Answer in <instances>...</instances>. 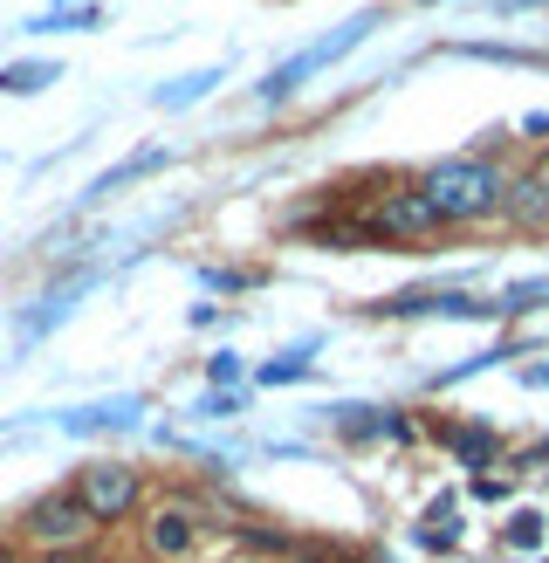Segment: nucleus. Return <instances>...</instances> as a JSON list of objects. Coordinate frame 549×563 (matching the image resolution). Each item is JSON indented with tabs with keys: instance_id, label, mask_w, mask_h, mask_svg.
I'll list each match as a JSON object with an SVG mask.
<instances>
[{
	"instance_id": "nucleus-1",
	"label": "nucleus",
	"mask_w": 549,
	"mask_h": 563,
	"mask_svg": "<svg viewBox=\"0 0 549 563\" xmlns=\"http://www.w3.org/2000/svg\"><path fill=\"white\" fill-rule=\"evenodd\" d=\"M378 27H384V8H357V14H344L337 27H323V35H310L302 48H289L282 63H268L255 82H247V103H255V110H289L316 76H329L337 63H350V55L365 48Z\"/></svg>"
},
{
	"instance_id": "nucleus-2",
	"label": "nucleus",
	"mask_w": 549,
	"mask_h": 563,
	"mask_svg": "<svg viewBox=\"0 0 549 563\" xmlns=\"http://www.w3.org/2000/svg\"><path fill=\"white\" fill-rule=\"evenodd\" d=\"M412 186L426 192V207L439 213V228H481V220H502V200H508V173L494 165V152L433 158V165L412 173Z\"/></svg>"
},
{
	"instance_id": "nucleus-3",
	"label": "nucleus",
	"mask_w": 549,
	"mask_h": 563,
	"mask_svg": "<svg viewBox=\"0 0 549 563\" xmlns=\"http://www.w3.org/2000/svg\"><path fill=\"white\" fill-rule=\"evenodd\" d=\"M97 282H103V262H82V268H55V275L42 282L35 296L8 309V336H14V351H8V372H14L21 357H35V351L48 344V336H55V330H63V323L76 317L82 302L97 296Z\"/></svg>"
},
{
	"instance_id": "nucleus-4",
	"label": "nucleus",
	"mask_w": 549,
	"mask_h": 563,
	"mask_svg": "<svg viewBox=\"0 0 549 563\" xmlns=\"http://www.w3.org/2000/svg\"><path fill=\"white\" fill-rule=\"evenodd\" d=\"M69 488H76L82 509H90L97 537H103V529H124V522H137L152 509V467H137L124 454H97V461L69 467Z\"/></svg>"
},
{
	"instance_id": "nucleus-5",
	"label": "nucleus",
	"mask_w": 549,
	"mask_h": 563,
	"mask_svg": "<svg viewBox=\"0 0 549 563\" xmlns=\"http://www.w3.org/2000/svg\"><path fill=\"white\" fill-rule=\"evenodd\" d=\"M152 412V391H97L76 406H42V427H55L63 440H145Z\"/></svg>"
},
{
	"instance_id": "nucleus-6",
	"label": "nucleus",
	"mask_w": 549,
	"mask_h": 563,
	"mask_svg": "<svg viewBox=\"0 0 549 563\" xmlns=\"http://www.w3.org/2000/svg\"><path fill=\"white\" fill-rule=\"evenodd\" d=\"M365 317H378V323H426V317L488 323V317H502V309H494V296H474L467 282H412V289H392V296L365 302Z\"/></svg>"
},
{
	"instance_id": "nucleus-7",
	"label": "nucleus",
	"mask_w": 549,
	"mask_h": 563,
	"mask_svg": "<svg viewBox=\"0 0 549 563\" xmlns=\"http://www.w3.org/2000/svg\"><path fill=\"white\" fill-rule=\"evenodd\" d=\"M90 537H97V522H90V509L76 501L69 482H55V488H42V495H27L21 509H14V543H21L27 556H42V550H69V543H90Z\"/></svg>"
},
{
	"instance_id": "nucleus-8",
	"label": "nucleus",
	"mask_w": 549,
	"mask_h": 563,
	"mask_svg": "<svg viewBox=\"0 0 549 563\" xmlns=\"http://www.w3.org/2000/svg\"><path fill=\"white\" fill-rule=\"evenodd\" d=\"M213 516H206V501L200 495H152V509L137 516V537H145V550L158 563H200L206 537H213Z\"/></svg>"
},
{
	"instance_id": "nucleus-9",
	"label": "nucleus",
	"mask_w": 549,
	"mask_h": 563,
	"mask_svg": "<svg viewBox=\"0 0 549 563\" xmlns=\"http://www.w3.org/2000/svg\"><path fill=\"white\" fill-rule=\"evenodd\" d=\"M365 213V228L378 234V255H392V247H419L439 234V213L426 207V192L412 186V179H384V192H371V207H357Z\"/></svg>"
},
{
	"instance_id": "nucleus-10",
	"label": "nucleus",
	"mask_w": 549,
	"mask_h": 563,
	"mask_svg": "<svg viewBox=\"0 0 549 563\" xmlns=\"http://www.w3.org/2000/svg\"><path fill=\"white\" fill-rule=\"evenodd\" d=\"M179 165V145H137L131 158H117V165H103V173L76 192V207H69V220H82V213H97V207H110L117 192H131V186H145V179H158V173H172Z\"/></svg>"
},
{
	"instance_id": "nucleus-11",
	"label": "nucleus",
	"mask_w": 549,
	"mask_h": 563,
	"mask_svg": "<svg viewBox=\"0 0 549 563\" xmlns=\"http://www.w3.org/2000/svg\"><path fill=\"white\" fill-rule=\"evenodd\" d=\"M295 419H302V427H323L329 446H344V454L384 446V406L378 399H323V406H302Z\"/></svg>"
},
{
	"instance_id": "nucleus-12",
	"label": "nucleus",
	"mask_w": 549,
	"mask_h": 563,
	"mask_svg": "<svg viewBox=\"0 0 549 563\" xmlns=\"http://www.w3.org/2000/svg\"><path fill=\"white\" fill-rule=\"evenodd\" d=\"M433 440L447 446L453 467H467V474L502 467V454H508V440H502V427H494V419H433Z\"/></svg>"
},
{
	"instance_id": "nucleus-13",
	"label": "nucleus",
	"mask_w": 549,
	"mask_h": 563,
	"mask_svg": "<svg viewBox=\"0 0 549 563\" xmlns=\"http://www.w3.org/2000/svg\"><path fill=\"white\" fill-rule=\"evenodd\" d=\"M103 27H110V8H103V0H42L35 14L14 21V35L48 42V35H103Z\"/></svg>"
},
{
	"instance_id": "nucleus-14",
	"label": "nucleus",
	"mask_w": 549,
	"mask_h": 563,
	"mask_svg": "<svg viewBox=\"0 0 549 563\" xmlns=\"http://www.w3.org/2000/svg\"><path fill=\"white\" fill-rule=\"evenodd\" d=\"M323 344H329L323 330H302L295 344L268 351V357L255 364V391H295V385H310V378L323 372Z\"/></svg>"
},
{
	"instance_id": "nucleus-15",
	"label": "nucleus",
	"mask_w": 549,
	"mask_h": 563,
	"mask_svg": "<svg viewBox=\"0 0 549 563\" xmlns=\"http://www.w3.org/2000/svg\"><path fill=\"white\" fill-rule=\"evenodd\" d=\"M227 76H234V63H200V69H179V76L152 82V110H165V118H186V110H200V103H213L220 90H227Z\"/></svg>"
},
{
	"instance_id": "nucleus-16",
	"label": "nucleus",
	"mask_w": 549,
	"mask_h": 563,
	"mask_svg": "<svg viewBox=\"0 0 549 563\" xmlns=\"http://www.w3.org/2000/svg\"><path fill=\"white\" fill-rule=\"evenodd\" d=\"M460 516H467V501H460L453 488H439L426 509H419V522L405 529V537L419 543L426 556H453V550H460V537H467V522H460Z\"/></svg>"
},
{
	"instance_id": "nucleus-17",
	"label": "nucleus",
	"mask_w": 549,
	"mask_h": 563,
	"mask_svg": "<svg viewBox=\"0 0 549 563\" xmlns=\"http://www.w3.org/2000/svg\"><path fill=\"white\" fill-rule=\"evenodd\" d=\"M268 282H274L268 262H200V268H192V289L213 296V302H227V296H255V289H268Z\"/></svg>"
},
{
	"instance_id": "nucleus-18",
	"label": "nucleus",
	"mask_w": 549,
	"mask_h": 563,
	"mask_svg": "<svg viewBox=\"0 0 549 563\" xmlns=\"http://www.w3.org/2000/svg\"><path fill=\"white\" fill-rule=\"evenodd\" d=\"M55 82H63V63H55V55H8V63H0V97H14V103L48 97Z\"/></svg>"
},
{
	"instance_id": "nucleus-19",
	"label": "nucleus",
	"mask_w": 549,
	"mask_h": 563,
	"mask_svg": "<svg viewBox=\"0 0 549 563\" xmlns=\"http://www.w3.org/2000/svg\"><path fill=\"white\" fill-rule=\"evenodd\" d=\"M502 220H515V228L542 234V228H549V173H522V179H508Z\"/></svg>"
},
{
	"instance_id": "nucleus-20",
	"label": "nucleus",
	"mask_w": 549,
	"mask_h": 563,
	"mask_svg": "<svg viewBox=\"0 0 549 563\" xmlns=\"http://www.w3.org/2000/svg\"><path fill=\"white\" fill-rule=\"evenodd\" d=\"M255 399H261V391L255 385H240V391H200V399H186V412L179 419H192V427H234V419H247V412H255Z\"/></svg>"
},
{
	"instance_id": "nucleus-21",
	"label": "nucleus",
	"mask_w": 549,
	"mask_h": 563,
	"mask_svg": "<svg viewBox=\"0 0 549 563\" xmlns=\"http://www.w3.org/2000/svg\"><path fill=\"white\" fill-rule=\"evenodd\" d=\"M447 55H460V63H508V69H542L549 63L542 48H522V42H447Z\"/></svg>"
},
{
	"instance_id": "nucleus-22",
	"label": "nucleus",
	"mask_w": 549,
	"mask_h": 563,
	"mask_svg": "<svg viewBox=\"0 0 549 563\" xmlns=\"http://www.w3.org/2000/svg\"><path fill=\"white\" fill-rule=\"evenodd\" d=\"M200 378H206L213 391H240V385H255V364H247L234 344H220V351L200 357Z\"/></svg>"
},
{
	"instance_id": "nucleus-23",
	"label": "nucleus",
	"mask_w": 549,
	"mask_h": 563,
	"mask_svg": "<svg viewBox=\"0 0 549 563\" xmlns=\"http://www.w3.org/2000/svg\"><path fill=\"white\" fill-rule=\"evenodd\" d=\"M508 357H522V344H494V351H474V357H460V364H447V372H433L426 385H433V391H453V385H467V378H481V372H494V364H508Z\"/></svg>"
},
{
	"instance_id": "nucleus-24",
	"label": "nucleus",
	"mask_w": 549,
	"mask_h": 563,
	"mask_svg": "<svg viewBox=\"0 0 549 563\" xmlns=\"http://www.w3.org/2000/svg\"><path fill=\"white\" fill-rule=\"evenodd\" d=\"M494 309H502V317H529V309H549V275H522V282H508V289L494 296Z\"/></svg>"
},
{
	"instance_id": "nucleus-25",
	"label": "nucleus",
	"mask_w": 549,
	"mask_h": 563,
	"mask_svg": "<svg viewBox=\"0 0 549 563\" xmlns=\"http://www.w3.org/2000/svg\"><path fill=\"white\" fill-rule=\"evenodd\" d=\"M542 537H549V516L542 509H508V522H502V543L508 550H542Z\"/></svg>"
},
{
	"instance_id": "nucleus-26",
	"label": "nucleus",
	"mask_w": 549,
	"mask_h": 563,
	"mask_svg": "<svg viewBox=\"0 0 549 563\" xmlns=\"http://www.w3.org/2000/svg\"><path fill=\"white\" fill-rule=\"evenodd\" d=\"M426 427H419V412L412 406H384V446H419Z\"/></svg>"
},
{
	"instance_id": "nucleus-27",
	"label": "nucleus",
	"mask_w": 549,
	"mask_h": 563,
	"mask_svg": "<svg viewBox=\"0 0 549 563\" xmlns=\"http://www.w3.org/2000/svg\"><path fill=\"white\" fill-rule=\"evenodd\" d=\"M255 461H316V446L302 433H274V440H255Z\"/></svg>"
},
{
	"instance_id": "nucleus-28",
	"label": "nucleus",
	"mask_w": 549,
	"mask_h": 563,
	"mask_svg": "<svg viewBox=\"0 0 549 563\" xmlns=\"http://www.w3.org/2000/svg\"><path fill=\"white\" fill-rule=\"evenodd\" d=\"M220 323H234V309L227 302H213V296H200L186 309V330H220Z\"/></svg>"
},
{
	"instance_id": "nucleus-29",
	"label": "nucleus",
	"mask_w": 549,
	"mask_h": 563,
	"mask_svg": "<svg viewBox=\"0 0 549 563\" xmlns=\"http://www.w3.org/2000/svg\"><path fill=\"white\" fill-rule=\"evenodd\" d=\"M35 563H103V543L90 537V543H69V550H42Z\"/></svg>"
},
{
	"instance_id": "nucleus-30",
	"label": "nucleus",
	"mask_w": 549,
	"mask_h": 563,
	"mask_svg": "<svg viewBox=\"0 0 549 563\" xmlns=\"http://www.w3.org/2000/svg\"><path fill=\"white\" fill-rule=\"evenodd\" d=\"M467 495L488 501V509H502V501H508V482H502V474H474V488H467Z\"/></svg>"
},
{
	"instance_id": "nucleus-31",
	"label": "nucleus",
	"mask_w": 549,
	"mask_h": 563,
	"mask_svg": "<svg viewBox=\"0 0 549 563\" xmlns=\"http://www.w3.org/2000/svg\"><path fill=\"white\" fill-rule=\"evenodd\" d=\"M350 550H329V543H302V550H289V556H274V563H344Z\"/></svg>"
},
{
	"instance_id": "nucleus-32",
	"label": "nucleus",
	"mask_w": 549,
	"mask_h": 563,
	"mask_svg": "<svg viewBox=\"0 0 549 563\" xmlns=\"http://www.w3.org/2000/svg\"><path fill=\"white\" fill-rule=\"evenodd\" d=\"M344 563H399V556H392V550H384V543H365V550H350Z\"/></svg>"
},
{
	"instance_id": "nucleus-33",
	"label": "nucleus",
	"mask_w": 549,
	"mask_h": 563,
	"mask_svg": "<svg viewBox=\"0 0 549 563\" xmlns=\"http://www.w3.org/2000/svg\"><path fill=\"white\" fill-rule=\"evenodd\" d=\"M522 137H549V110H529V118H522Z\"/></svg>"
},
{
	"instance_id": "nucleus-34",
	"label": "nucleus",
	"mask_w": 549,
	"mask_h": 563,
	"mask_svg": "<svg viewBox=\"0 0 549 563\" xmlns=\"http://www.w3.org/2000/svg\"><path fill=\"white\" fill-rule=\"evenodd\" d=\"M0 563H35V556H27V550H21L14 537H0Z\"/></svg>"
},
{
	"instance_id": "nucleus-35",
	"label": "nucleus",
	"mask_w": 549,
	"mask_h": 563,
	"mask_svg": "<svg viewBox=\"0 0 549 563\" xmlns=\"http://www.w3.org/2000/svg\"><path fill=\"white\" fill-rule=\"evenodd\" d=\"M502 14H522V8H549V0H494Z\"/></svg>"
},
{
	"instance_id": "nucleus-36",
	"label": "nucleus",
	"mask_w": 549,
	"mask_h": 563,
	"mask_svg": "<svg viewBox=\"0 0 549 563\" xmlns=\"http://www.w3.org/2000/svg\"><path fill=\"white\" fill-rule=\"evenodd\" d=\"M412 8H447V0H412Z\"/></svg>"
},
{
	"instance_id": "nucleus-37",
	"label": "nucleus",
	"mask_w": 549,
	"mask_h": 563,
	"mask_svg": "<svg viewBox=\"0 0 549 563\" xmlns=\"http://www.w3.org/2000/svg\"><path fill=\"white\" fill-rule=\"evenodd\" d=\"M542 563H549V556H542Z\"/></svg>"
}]
</instances>
